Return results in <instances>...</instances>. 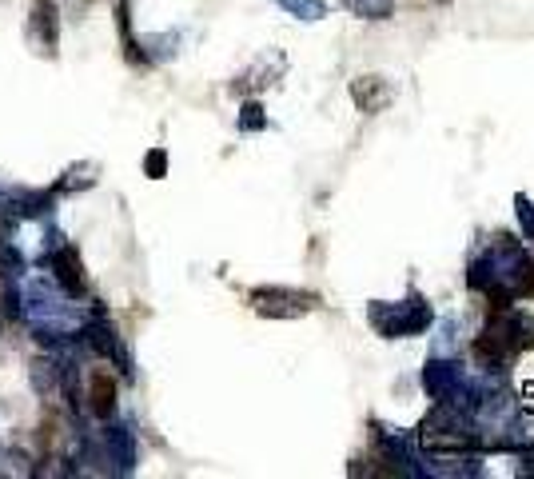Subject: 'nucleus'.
Segmentation results:
<instances>
[{"mask_svg":"<svg viewBox=\"0 0 534 479\" xmlns=\"http://www.w3.org/2000/svg\"><path fill=\"white\" fill-rule=\"evenodd\" d=\"M252 308L267 316V320H299L307 312L319 308V296L311 292H299V288H279V284H267L252 292Z\"/></svg>","mask_w":534,"mask_h":479,"instance_id":"1","label":"nucleus"},{"mask_svg":"<svg viewBox=\"0 0 534 479\" xmlns=\"http://www.w3.org/2000/svg\"><path fill=\"white\" fill-rule=\"evenodd\" d=\"M371 324L395 340V336H419L431 324V308L423 300H407V304H375L371 308Z\"/></svg>","mask_w":534,"mask_h":479,"instance_id":"2","label":"nucleus"},{"mask_svg":"<svg viewBox=\"0 0 534 479\" xmlns=\"http://www.w3.org/2000/svg\"><path fill=\"white\" fill-rule=\"evenodd\" d=\"M40 264L52 272V284L68 296V300H84L88 296V276H84V264H80V252L72 244H52L48 256H40Z\"/></svg>","mask_w":534,"mask_h":479,"instance_id":"3","label":"nucleus"},{"mask_svg":"<svg viewBox=\"0 0 534 479\" xmlns=\"http://www.w3.org/2000/svg\"><path fill=\"white\" fill-rule=\"evenodd\" d=\"M80 340H84V348H88L92 356H100V360H112V364L120 368V376H124V380H132V352L124 348V340L116 336V328H112L104 316H92V320L84 324Z\"/></svg>","mask_w":534,"mask_h":479,"instance_id":"4","label":"nucleus"},{"mask_svg":"<svg viewBox=\"0 0 534 479\" xmlns=\"http://www.w3.org/2000/svg\"><path fill=\"white\" fill-rule=\"evenodd\" d=\"M56 212V192H40V188H16L4 184L0 188V216H16V220H44Z\"/></svg>","mask_w":534,"mask_h":479,"instance_id":"5","label":"nucleus"},{"mask_svg":"<svg viewBox=\"0 0 534 479\" xmlns=\"http://www.w3.org/2000/svg\"><path fill=\"white\" fill-rule=\"evenodd\" d=\"M100 460L108 464L112 476H132L136 468V440L128 424H108L100 432Z\"/></svg>","mask_w":534,"mask_h":479,"instance_id":"6","label":"nucleus"},{"mask_svg":"<svg viewBox=\"0 0 534 479\" xmlns=\"http://www.w3.org/2000/svg\"><path fill=\"white\" fill-rule=\"evenodd\" d=\"M116 400H120L116 380L108 372H92L88 384H84V412L92 420H104L108 424V420H116Z\"/></svg>","mask_w":534,"mask_h":479,"instance_id":"7","label":"nucleus"},{"mask_svg":"<svg viewBox=\"0 0 534 479\" xmlns=\"http://www.w3.org/2000/svg\"><path fill=\"white\" fill-rule=\"evenodd\" d=\"M351 100H355V108L359 112H367V116H375V112H383L391 100H395V84L387 80V76H355L351 80Z\"/></svg>","mask_w":534,"mask_h":479,"instance_id":"8","label":"nucleus"},{"mask_svg":"<svg viewBox=\"0 0 534 479\" xmlns=\"http://www.w3.org/2000/svg\"><path fill=\"white\" fill-rule=\"evenodd\" d=\"M32 36L44 44V52H56V44H60V8H56V0H36Z\"/></svg>","mask_w":534,"mask_h":479,"instance_id":"9","label":"nucleus"},{"mask_svg":"<svg viewBox=\"0 0 534 479\" xmlns=\"http://www.w3.org/2000/svg\"><path fill=\"white\" fill-rule=\"evenodd\" d=\"M423 388L439 400V404H451L455 388H459V368L455 364H443V360H431L427 372H423Z\"/></svg>","mask_w":534,"mask_h":479,"instance_id":"10","label":"nucleus"},{"mask_svg":"<svg viewBox=\"0 0 534 479\" xmlns=\"http://www.w3.org/2000/svg\"><path fill=\"white\" fill-rule=\"evenodd\" d=\"M28 380H32V388H36V396H40L44 404H52V400L60 396V360H52V356H36Z\"/></svg>","mask_w":534,"mask_h":479,"instance_id":"11","label":"nucleus"},{"mask_svg":"<svg viewBox=\"0 0 534 479\" xmlns=\"http://www.w3.org/2000/svg\"><path fill=\"white\" fill-rule=\"evenodd\" d=\"M116 24H120L124 56H128L132 64H148V52H144V44L132 36V4H128V0H120V4H116Z\"/></svg>","mask_w":534,"mask_h":479,"instance_id":"12","label":"nucleus"},{"mask_svg":"<svg viewBox=\"0 0 534 479\" xmlns=\"http://www.w3.org/2000/svg\"><path fill=\"white\" fill-rule=\"evenodd\" d=\"M28 276V260H24V252L16 248V244H0V280L4 284H20Z\"/></svg>","mask_w":534,"mask_h":479,"instance_id":"13","label":"nucleus"},{"mask_svg":"<svg viewBox=\"0 0 534 479\" xmlns=\"http://www.w3.org/2000/svg\"><path fill=\"white\" fill-rule=\"evenodd\" d=\"M92 172H96L92 164H76V168H68V172H64V176L52 184V192H56V196L84 192V188H92V184H96V176H92Z\"/></svg>","mask_w":534,"mask_h":479,"instance_id":"14","label":"nucleus"},{"mask_svg":"<svg viewBox=\"0 0 534 479\" xmlns=\"http://www.w3.org/2000/svg\"><path fill=\"white\" fill-rule=\"evenodd\" d=\"M343 8L359 20H391L395 16V0H343Z\"/></svg>","mask_w":534,"mask_h":479,"instance_id":"15","label":"nucleus"},{"mask_svg":"<svg viewBox=\"0 0 534 479\" xmlns=\"http://www.w3.org/2000/svg\"><path fill=\"white\" fill-rule=\"evenodd\" d=\"M275 4H279L287 16H295V20H307V24L327 16V4H323V0H275Z\"/></svg>","mask_w":534,"mask_h":479,"instance_id":"16","label":"nucleus"},{"mask_svg":"<svg viewBox=\"0 0 534 479\" xmlns=\"http://www.w3.org/2000/svg\"><path fill=\"white\" fill-rule=\"evenodd\" d=\"M267 128V112L260 100H248L244 108H240V132H264Z\"/></svg>","mask_w":534,"mask_h":479,"instance_id":"17","label":"nucleus"},{"mask_svg":"<svg viewBox=\"0 0 534 479\" xmlns=\"http://www.w3.org/2000/svg\"><path fill=\"white\" fill-rule=\"evenodd\" d=\"M144 176H148V180H164V176H168V152H164V148H152V152L144 156Z\"/></svg>","mask_w":534,"mask_h":479,"instance_id":"18","label":"nucleus"},{"mask_svg":"<svg viewBox=\"0 0 534 479\" xmlns=\"http://www.w3.org/2000/svg\"><path fill=\"white\" fill-rule=\"evenodd\" d=\"M515 204H519V220H523V228H527V232L534 236V204L527 200V196H519Z\"/></svg>","mask_w":534,"mask_h":479,"instance_id":"19","label":"nucleus"}]
</instances>
